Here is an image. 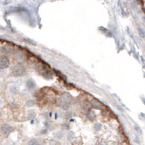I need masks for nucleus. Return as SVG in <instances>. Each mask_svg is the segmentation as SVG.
Instances as JSON below:
<instances>
[{
	"label": "nucleus",
	"instance_id": "4",
	"mask_svg": "<svg viewBox=\"0 0 145 145\" xmlns=\"http://www.w3.org/2000/svg\"><path fill=\"white\" fill-rule=\"evenodd\" d=\"M13 127L7 124H5L1 127V131L5 135H8L13 131Z\"/></svg>",
	"mask_w": 145,
	"mask_h": 145
},
{
	"label": "nucleus",
	"instance_id": "12",
	"mask_svg": "<svg viewBox=\"0 0 145 145\" xmlns=\"http://www.w3.org/2000/svg\"><path fill=\"white\" fill-rule=\"evenodd\" d=\"M34 104H35V102H34V100H31H31H28V101L27 102V105H28V106H31H31H34Z\"/></svg>",
	"mask_w": 145,
	"mask_h": 145
},
{
	"label": "nucleus",
	"instance_id": "7",
	"mask_svg": "<svg viewBox=\"0 0 145 145\" xmlns=\"http://www.w3.org/2000/svg\"><path fill=\"white\" fill-rule=\"evenodd\" d=\"M28 145H41V144H40V143H39L38 141L33 139V140H31V141L28 143Z\"/></svg>",
	"mask_w": 145,
	"mask_h": 145
},
{
	"label": "nucleus",
	"instance_id": "11",
	"mask_svg": "<svg viewBox=\"0 0 145 145\" xmlns=\"http://www.w3.org/2000/svg\"><path fill=\"white\" fill-rule=\"evenodd\" d=\"M88 117H89V120H94V117H95L94 112H89V114H88Z\"/></svg>",
	"mask_w": 145,
	"mask_h": 145
},
{
	"label": "nucleus",
	"instance_id": "1",
	"mask_svg": "<svg viewBox=\"0 0 145 145\" xmlns=\"http://www.w3.org/2000/svg\"><path fill=\"white\" fill-rule=\"evenodd\" d=\"M26 70L25 68V67L21 64H18L16 65L13 70H12V73L14 76H16V77H21V76H23L26 74Z\"/></svg>",
	"mask_w": 145,
	"mask_h": 145
},
{
	"label": "nucleus",
	"instance_id": "9",
	"mask_svg": "<svg viewBox=\"0 0 145 145\" xmlns=\"http://www.w3.org/2000/svg\"><path fill=\"white\" fill-rule=\"evenodd\" d=\"M94 130H95V131H99V130L101 129V128H102V125H101L99 123H97L94 124Z\"/></svg>",
	"mask_w": 145,
	"mask_h": 145
},
{
	"label": "nucleus",
	"instance_id": "3",
	"mask_svg": "<svg viewBox=\"0 0 145 145\" xmlns=\"http://www.w3.org/2000/svg\"><path fill=\"white\" fill-rule=\"evenodd\" d=\"M10 61L7 57H0V68L5 69L10 66Z\"/></svg>",
	"mask_w": 145,
	"mask_h": 145
},
{
	"label": "nucleus",
	"instance_id": "8",
	"mask_svg": "<svg viewBox=\"0 0 145 145\" xmlns=\"http://www.w3.org/2000/svg\"><path fill=\"white\" fill-rule=\"evenodd\" d=\"M74 133H73V132H72V131H70V132H69L68 133V136H67V138H68V139L69 140V141H71V140H73V138H74Z\"/></svg>",
	"mask_w": 145,
	"mask_h": 145
},
{
	"label": "nucleus",
	"instance_id": "2",
	"mask_svg": "<svg viewBox=\"0 0 145 145\" xmlns=\"http://www.w3.org/2000/svg\"><path fill=\"white\" fill-rule=\"evenodd\" d=\"M71 100V97L69 94L68 93H65V94H63L59 99L58 100V103H59V105L63 108L66 107L68 106Z\"/></svg>",
	"mask_w": 145,
	"mask_h": 145
},
{
	"label": "nucleus",
	"instance_id": "5",
	"mask_svg": "<svg viewBox=\"0 0 145 145\" xmlns=\"http://www.w3.org/2000/svg\"><path fill=\"white\" fill-rule=\"evenodd\" d=\"M91 103V105H92V107L94 108H95V109H102V104L99 101H97L96 99H92Z\"/></svg>",
	"mask_w": 145,
	"mask_h": 145
},
{
	"label": "nucleus",
	"instance_id": "10",
	"mask_svg": "<svg viewBox=\"0 0 145 145\" xmlns=\"http://www.w3.org/2000/svg\"><path fill=\"white\" fill-rule=\"evenodd\" d=\"M43 75H44V76L45 78H51L52 76V73H51L49 71H46L44 73H43Z\"/></svg>",
	"mask_w": 145,
	"mask_h": 145
},
{
	"label": "nucleus",
	"instance_id": "14",
	"mask_svg": "<svg viewBox=\"0 0 145 145\" xmlns=\"http://www.w3.org/2000/svg\"><path fill=\"white\" fill-rule=\"evenodd\" d=\"M1 115H2V113H1V112H0V117H1Z\"/></svg>",
	"mask_w": 145,
	"mask_h": 145
},
{
	"label": "nucleus",
	"instance_id": "6",
	"mask_svg": "<svg viewBox=\"0 0 145 145\" xmlns=\"http://www.w3.org/2000/svg\"><path fill=\"white\" fill-rule=\"evenodd\" d=\"M26 86L28 87V89L32 90L36 87V83L34 82V81H33L31 79H29L26 82Z\"/></svg>",
	"mask_w": 145,
	"mask_h": 145
},
{
	"label": "nucleus",
	"instance_id": "13",
	"mask_svg": "<svg viewBox=\"0 0 145 145\" xmlns=\"http://www.w3.org/2000/svg\"><path fill=\"white\" fill-rule=\"evenodd\" d=\"M139 34H141V36L142 37H144V33H143L142 30H141V28H139Z\"/></svg>",
	"mask_w": 145,
	"mask_h": 145
}]
</instances>
